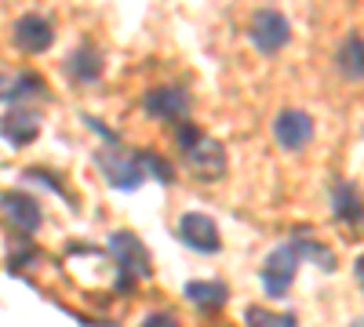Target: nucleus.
<instances>
[{
	"instance_id": "obj_1",
	"label": "nucleus",
	"mask_w": 364,
	"mask_h": 327,
	"mask_svg": "<svg viewBox=\"0 0 364 327\" xmlns=\"http://www.w3.org/2000/svg\"><path fill=\"white\" fill-rule=\"evenodd\" d=\"M175 145L193 178H200V182H223L226 178V150L215 138H208L197 124H190L186 116L175 121Z\"/></svg>"
},
{
	"instance_id": "obj_2",
	"label": "nucleus",
	"mask_w": 364,
	"mask_h": 327,
	"mask_svg": "<svg viewBox=\"0 0 364 327\" xmlns=\"http://www.w3.org/2000/svg\"><path fill=\"white\" fill-rule=\"evenodd\" d=\"M109 251L117 262V287L120 291H132L139 280H149L154 265H149V251L135 233H128V229L109 233Z\"/></svg>"
},
{
	"instance_id": "obj_3",
	"label": "nucleus",
	"mask_w": 364,
	"mask_h": 327,
	"mask_svg": "<svg viewBox=\"0 0 364 327\" xmlns=\"http://www.w3.org/2000/svg\"><path fill=\"white\" fill-rule=\"evenodd\" d=\"M95 164H99V171L106 174V182H109L113 189H139L142 178H146L139 157L128 153V150H120L117 142H109V145H102V150H95Z\"/></svg>"
},
{
	"instance_id": "obj_4",
	"label": "nucleus",
	"mask_w": 364,
	"mask_h": 327,
	"mask_svg": "<svg viewBox=\"0 0 364 327\" xmlns=\"http://www.w3.org/2000/svg\"><path fill=\"white\" fill-rule=\"evenodd\" d=\"M299 262H302V255H299L295 244H281V248H273L266 255L259 277H262V287H266L269 299H277V302L284 299V291L291 287V280L299 273Z\"/></svg>"
},
{
	"instance_id": "obj_5",
	"label": "nucleus",
	"mask_w": 364,
	"mask_h": 327,
	"mask_svg": "<svg viewBox=\"0 0 364 327\" xmlns=\"http://www.w3.org/2000/svg\"><path fill=\"white\" fill-rule=\"evenodd\" d=\"M248 40L255 44V51L262 55H277L288 48L291 40V22L281 15V11H273V8H262L252 15V26H248Z\"/></svg>"
},
{
	"instance_id": "obj_6",
	"label": "nucleus",
	"mask_w": 364,
	"mask_h": 327,
	"mask_svg": "<svg viewBox=\"0 0 364 327\" xmlns=\"http://www.w3.org/2000/svg\"><path fill=\"white\" fill-rule=\"evenodd\" d=\"M273 138H277L281 150L299 153L314 142V116L302 109H281L277 121H273Z\"/></svg>"
},
{
	"instance_id": "obj_7",
	"label": "nucleus",
	"mask_w": 364,
	"mask_h": 327,
	"mask_svg": "<svg viewBox=\"0 0 364 327\" xmlns=\"http://www.w3.org/2000/svg\"><path fill=\"white\" fill-rule=\"evenodd\" d=\"M0 215H4L18 233H29L33 236L44 222V211H41V200L37 196H29L22 189H8V193H0Z\"/></svg>"
},
{
	"instance_id": "obj_8",
	"label": "nucleus",
	"mask_w": 364,
	"mask_h": 327,
	"mask_svg": "<svg viewBox=\"0 0 364 327\" xmlns=\"http://www.w3.org/2000/svg\"><path fill=\"white\" fill-rule=\"evenodd\" d=\"M178 240L186 248H193V251H200V255H215L223 248L215 218H208L204 211H190V215L178 218Z\"/></svg>"
},
{
	"instance_id": "obj_9",
	"label": "nucleus",
	"mask_w": 364,
	"mask_h": 327,
	"mask_svg": "<svg viewBox=\"0 0 364 327\" xmlns=\"http://www.w3.org/2000/svg\"><path fill=\"white\" fill-rule=\"evenodd\" d=\"M11 40L22 55H44L55 44V26L44 15H22L11 29Z\"/></svg>"
},
{
	"instance_id": "obj_10",
	"label": "nucleus",
	"mask_w": 364,
	"mask_h": 327,
	"mask_svg": "<svg viewBox=\"0 0 364 327\" xmlns=\"http://www.w3.org/2000/svg\"><path fill=\"white\" fill-rule=\"evenodd\" d=\"M142 109L154 116V121H182V116H190V95L182 92V87H154L146 99H142Z\"/></svg>"
},
{
	"instance_id": "obj_11",
	"label": "nucleus",
	"mask_w": 364,
	"mask_h": 327,
	"mask_svg": "<svg viewBox=\"0 0 364 327\" xmlns=\"http://www.w3.org/2000/svg\"><path fill=\"white\" fill-rule=\"evenodd\" d=\"M37 135H41V116L29 106H15V109H8L4 116H0V138H4L8 145H15V150L37 142Z\"/></svg>"
},
{
	"instance_id": "obj_12",
	"label": "nucleus",
	"mask_w": 364,
	"mask_h": 327,
	"mask_svg": "<svg viewBox=\"0 0 364 327\" xmlns=\"http://www.w3.org/2000/svg\"><path fill=\"white\" fill-rule=\"evenodd\" d=\"M182 294H186V302L200 313H219L230 302V287L223 280H190L182 287Z\"/></svg>"
},
{
	"instance_id": "obj_13",
	"label": "nucleus",
	"mask_w": 364,
	"mask_h": 327,
	"mask_svg": "<svg viewBox=\"0 0 364 327\" xmlns=\"http://www.w3.org/2000/svg\"><path fill=\"white\" fill-rule=\"evenodd\" d=\"M331 207H336V218L343 226L360 233V189L353 182H336V189H331Z\"/></svg>"
},
{
	"instance_id": "obj_14",
	"label": "nucleus",
	"mask_w": 364,
	"mask_h": 327,
	"mask_svg": "<svg viewBox=\"0 0 364 327\" xmlns=\"http://www.w3.org/2000/svg\"><path fill=\"white\" fill-rule=\"evenodd\" d=\"M66 77L77 84H95L102 77V55L95 48H77L66 58Z\"/></svg>"
},
{
	"instance_id": "obj_15",
	"label": "nucleus",
	"mask_w": 364,
	"mask_h": 327,
	"mask_svg": "<svg viewBox=\"0 0 364 327\" xmlns=\"http://www.w3.org/2000/svg\"><path fill=\"white\" fill-rule=\"evenodd\" d=\"M336 62H339V73H343L346 80L360 84V77H364V66H360V33H350V37L343 40Z\"/></svg>"
},
{
	"instance_id": "obj_16",
	"label": "nucleus",
	"mask_w": 364,
	"mask_h": 327,
	"mask_svg": "<svg viewBox=\"0 0 364 327\" xmlns=\"http://www.w3.org/2000/svg\"><path fill=\"white\" fill-rule=\"evenodd\" d=\"M135 157H139L146 178H157V182H164V186L175 182V167H171L164 157H157V153H135Z\"/></svg>"
},
{
	"instance_id": "obj_17",
	"label": "nucleus",
	"mask_w": 364,
	"mask_h": 327,
	"mask_svg": "<svg viewBox=\"0 0 364 327\" xmlns=\"http://www.w3.org/2000/svg\"><path fill=\"white\" fill-rule=\"evenodd\" d=\"M295 248H299V255H302V258H314V262L321 265L324 273H336V255H331L324 244H317V240H306V236H299V240H295Z\"/></svg>"
},
{
	"instance_id": "obj_18",
	"label": "nucleus",
	"mask_w": 364,
	"mask_h": 327,
	"mask_svg": "<svg viewBox=\"0 0 364 327\" xmlns=\"http://www.w3.org/2000/svg\"><path fill=\"white\" fill-rule=\"evenodd\" d=\"M26 95H48V87H44V80L41 77H33V73H22V77H15L11 80V92H8V102H22Z\"/></svg>"
},
{
	"instance_id": "obj_19",
	"label": "nucleus",
	"mask_w": 364,
	"mask_h": 327,
	"mask_svg": "<svg viewBox=\"0 0 364 327\" xmlns=\"http://www.w3.org/2000/svg\"><path fill=\"white\" fill-rule=\"evenodd\" d=\"M245 320L248 323H269V327H295V313H277V309H262V306H248Z\"/></svg>"
},
{
	"instance_id": "obj_20",
	"label": "nucleus",
	"mask_w": 364,
	"mask_h": 327,
	"mask_svg": "<svg viewBox=\"0 0 364 327\" xmlns=\"http://www.w3.org/2000/svg\"><path fill=\"white\" fill-rule=\"evenodd\" d=\"M33 255H37V251H33V244H29V233H18L15 240H11V258H8V262H11V273H18Z\"/></svg>"
},
{
	"instance_id": "obj_21",
	"label": "nucleus",
	"mask_w": 364,
	"mask_h": 327,
	"mask_svg": "<svg viewBox=\"0 0 364 327\" xmlns=\"http://www.w3.org/2000/svg\"><path fill=\"white\" fill-rule=\"evenodd\" d=\"M142 323H146V327H175V316H171V313H149Z\"/></svg>"
},
{
	"instance_id": "obj_22",
	"label": "nucleus",
	"mask_w": 364,
	"mask_h": 327,
	"mask_svg": "<svg viewBox=\"0 0 364 327\" xmlns=\"http://www.w3.org/2000/svg\"><path fill=\"white\" fill-rule=\"evenodd\" d=\"M8 92H11V77L0 73V99H8Z\"/></svg>"
}]
</instances>
